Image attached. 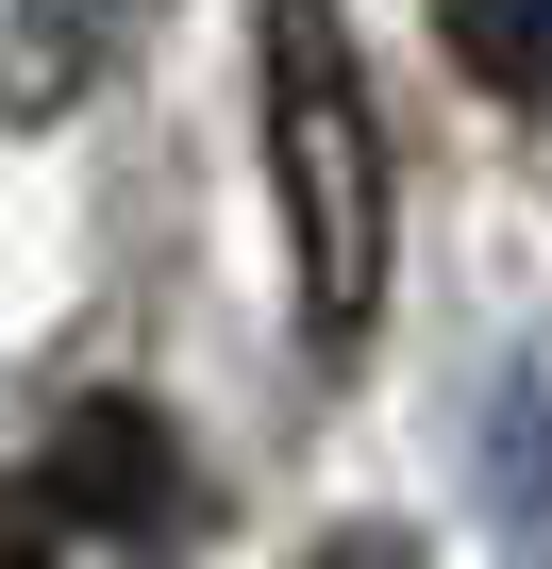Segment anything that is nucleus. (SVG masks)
<instances>
[{
  "mask_svg": "<svg viewBox=\"0 0 552 569\" xmlns=\"http://www.w3.org/2000/svg\"><path fill=\"white\" fill-rule=\"evenodd\" d=\"M251 68H268V201H285L302 336L352 352L385 319V101L352 68L335 0H251Z\"/></svg>",
  "mask_w": 552,
  "mask_h": 569,
  "instance_id": "1",
  "label": "nucleus"
},
{
  "mask_svg": "<svg viewBox=\"0 0 552 569\" xmlns=\"http://www.w3.org/2000/svg\"><path fill=\"white\" fill-rule=\"evenodd\" d=\"M34 486H51L68 519H118V536L184 519V452H168V419H151V402H68V419H51V452H34Z\"/></svg>",
  "mask_w": 552,
  "mask_h": 569,
  "instance_id": "2",
  "label": "nucleus"
},
{
  "mask_svg": "<svg viewBox=\"0 0 552 569\" xmlns=\"http://www.w3.org/2000/svg\"><path fill=\"white\" fill-rule=\"evenodd\" d=\"M134 18L151 0H18V51H0V101L18 118H51V101H84L118 51H134Z\"/></svg>",
  "mask_w": 552,
  "mask_h": 569,
  "instance_id": "3",
  "label": "nucleus"
},
{
  "mask_svg": "<svg viewBox=\"0 0 552 569\" xmlns=\"http://www.w3.org/2000/svg\"><path fill=\"white\" fill-rule=\"evenodd\" d=\"M469 469L502 486V519H519V536H552V386H535V369H502V386H485Z\"/></svg>",
  "mask_w": 552,
  "mask_h": 569,
  "instance_id": "4",
  "label": "nucleus"
},
{
  "mask_svg": "<svg viewBox=\"0 0 552 569\" xmlns=\"http://www.w3.org/2000/svg\"><path fill=\"white\" fill-rule=\"evenodd\" d=\"M435 51L485 101H519V84H552V0H435Z\"/></svg>",
  "mask_w": 552,
  "mask_h": 569,
  "instance_id": "5",
  "label": "nucleus"
},
{
  "mask_svg": "<svg viewBox=\"0 0 552 569\" xmlns=\"http://www.w3.org/2000/svg\"><path fill=\"white\" fill-rule=\"evenodd\" d=\"M319 569H419L402 536H319Z\"/></svg>",
  "mask_w": 552,
  "mask_h": 569,
  "instance_id": "6",
  "label": "nucleus"
},
{
  "mask_svg": "<svg viewBox=\"0 0 552 569\" xmlns=\"http://www.w3.org/2000/svg\"><path fill=\"white\" fill-rule=\"evenodd\" d=\"M0 569H51V552H34V536H18V519H0Z\"/></svg>",
  "mask_w": 552,
  "mask_h": 569,
  "instance_id": "7",
  "label": "nucleus"
}]
</instances>
